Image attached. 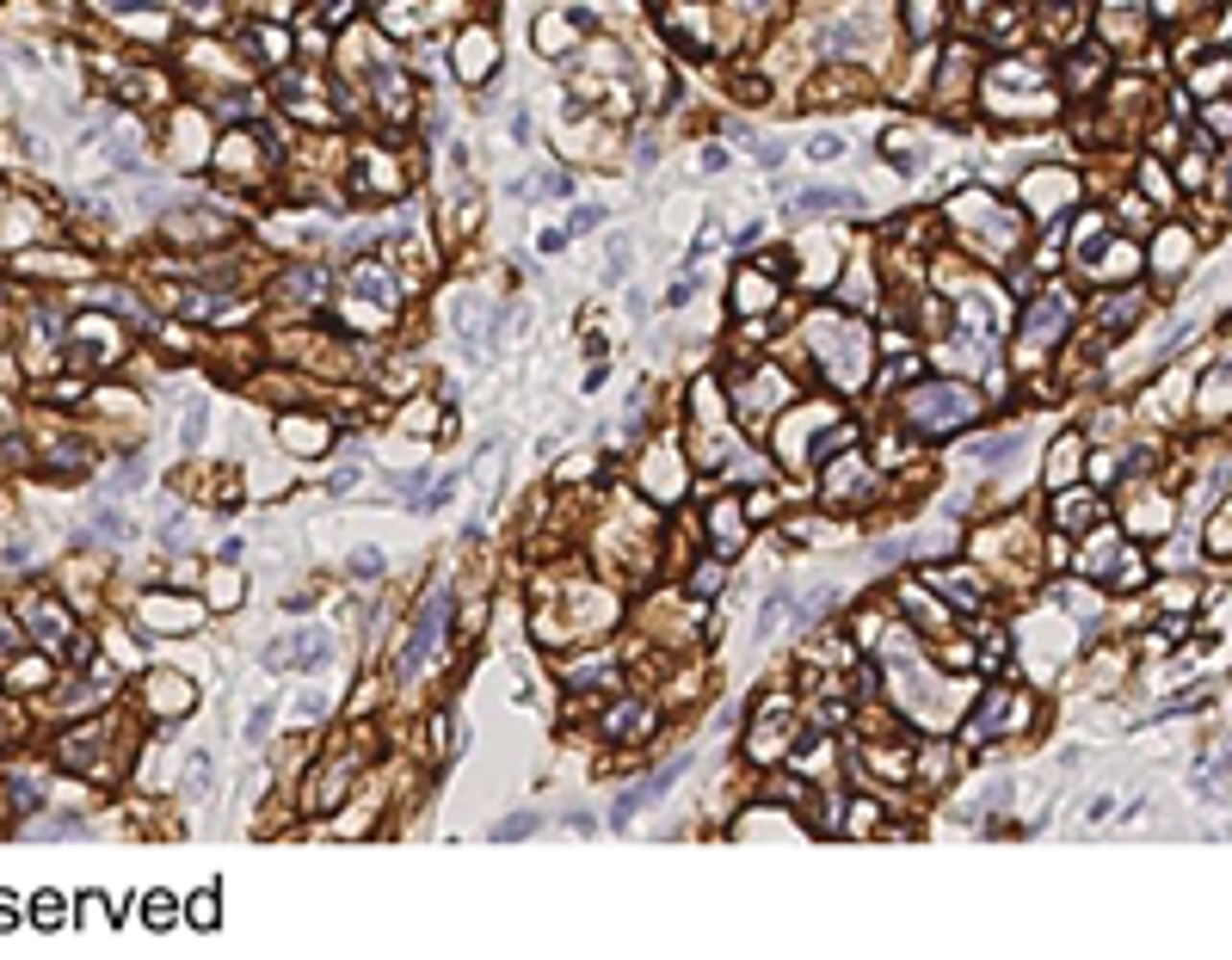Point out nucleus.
Returning <instances> with one entry per match:
<instances>
[{
    "instance_id": "11",
    "label": "nucleus",
    "mask_w": 1232,
    "mask_h": 960,
    "mask_svg": "<svg viewBox=\"0 0 1232 960\" xmlns=\"http://www.w3.org/2000/svg\"><path fill=\"white\" fill-rule=\"evenodd\" d=\"M623 271H628V241H623V234H616V241H610V265H604V277L616 284V277H623Z\"/></svg>"
},
{
    "instance_id": "18",
    "label": "nucleus",
    "mask_w": 1232,
    "mask_h": 960,
    "mask_svg": "<svg viewBox=\"0 0 1232 960\" xmlns=\"http://www.w3.org/2000/svg\"><path fill=\"white\" fill-rule=\"evenodd\" d=\"M351 573H358V579H364V573H383V560H376V549H358V560H351Z\"/></svg>"
},
{
    "instance_id": "22",
    "label": "nucleus",
    "mask_w": 1232,
    "mask_h": 960,
    "mask_svg": "<svg viewBox=\"0 0 1232 960\" xmlns=\"http://www.w3.org/2000/svg\"><path fill=\"white\" fill-rule=\"evenodd\" d=\"M0 924H12V893H0Z\"/></svg>"
},
{
    "instance_id": "16",
    "label": "nucleus",
    "mask_w": 1232,
    "mask_h": 960,
    "mask_svg": "<svg viewBox=\"0 0 1232 960\" xmlns=\"http://www.w3.org/2000/svg\"><path fill=\"white\" fill-rule=\"evenodd\" d=\"M266 733H272V708H259V714L247 720V738H253V745H259V738H266Z\"/></svg>"
},
{
    "instance_id": "6",
    "label": "nucleus",
    "mask_w": 1232,
    "mask_h": 960,
    "mask_svg": "<svg viewBox=\"0 0 1232 960\" xmlns=\"http://www.w3.org/2000/svg\"><path fill=\"white\" fill-rule=\"evenodd\" d=\"M327 653H333V641L320 628H308V634H296V641H290V665H296V671H315V665H327Z\"/></svg>"
},
{
    "instance_id": "17",
    "label": "nucleus",
    "mask_w": 1232,
    "mask_h": 960,
    "mask_svg": "<svg viewBox=\"0 0 1232 960\" xmlns=\"http://www.w3.org/2000/svg\"><path fill=\"white\" fill-rule=\"evenodd\" d=\"M1109 812H1116V801H1109V794H1097V801H1091V807H1084V819H1091V825H1103V819H1109Z\"/></svg>"
},
{
    "instance_id": "9",
    "label": "nucleus",
    "mask_w": 1232,
    "mask_h": 960,
    "mask_svg": "<svg viewBox=\"0 0 1232 960\" xmlns=\"http://www.w3.org/2000/svg\"><path fill=\"white\" fill-rule=\"evenodd\" d=\"M524 831H536V812H518V819H500V825H493V837H500V844H506V837H524Z\"/></svg>"
},
{
    "instance_id": "4",
    "label": "nucleus",
    "mask_w": 1232,
    "mask_h": 960,
    "mask_svg": "<svg viewBox=\"0 0 1232 960\" xmlns=\"http://www.w3.org/2000/svg\"><path fill=\"white\" fill-rule=\"evenodd\" d=\"M839 210H863V198L857 191H839V185H808L789 216H839Z\"/></svg>"
},
{
    "instance_id": "5",
    "label": "nucleus",
    "mask_w": 1232,
    "mask_h": 960,
    "mask_svg": "<svg viewBox=\"0 0 1232 960\" xmlns=\"http://www.w3.org/2000/svg\"><path fill=\"white\" fill-rule=\"evenodd\" d=\"M277 93H284V99H296V117H327V93H320V81H315V74H302V68L277 74Z\"/></svg>"
},
{
    "instance_id": "7",
    "label": "nucleus",
    "mask_w": 1232,
    "mask_h": 960,
    "mask_svg": "<svg viewBox=\"0 0 1232 960\" xmlns=\"http://www.w3.org/2000/svg\"><path fill=\"white\" fill-rule=\"evenodd\" d=\"M1054 327H1066V302H1041V315L1030 320V339H1054Z\"/></svg>"
},
{
    "instance_id": "8",
    "label": "nucleus",
    "mask_w": 1232,
    "mask_h": 960,
    "mask_svg": "<svg viewBox=\"0 0 1232 960\" xmlns=\"http://www.w3.org/2000/svg\"><path fill=\"white\" fill-rule=\"evenodd\" d=\"M203 782H210V751H192V763H185V794H203Z\"/></svg>"
},
{
    "instance_id": "20",
    "label": "nucleus",
    "mask_w": 1232,
    "mask_h": 960,
    "mask_svg": "<svg viewBox=\"0 0 1232 960\" xmlns=\"http://www.w3.org/2000/svg\"><path fill=\"white\" fill-rule=\"evenodd\" d=\"M758 160H765V167H783V142H758Z\"/></svg>"
},
{
    "instance_id": "21",
    "label": "nucleus",
    "mask_w": 1232,
    "mask_h": 960,
    "mask_svg": "<svg viewBox=\"0 0 1232 960\" xmlns=\"http://www.w3.org/2000/svg\"><path fill=\"white\" fill-rule=\"evenodd\" d=\"M185 12L192 19H216V0H185Z\"/></svg>"
},
{
    "instance_id": "10",
    "label": "nucleus",
    "mask_w": 1232,
    "mask_h": 960,
    "mask_svg": "<svg viewBox=\"0 0 1232 960\" xmlns=\"http://www.w3.org/2000/svg\"><path fill=\"white\" fill-rule=\"evenodd\" d=\"M598 222H604V203H585V210H574L567 234H585V228H598Z\"/></svg>"
},
{
    "instance_id": "3",
    "label": "nucleus",
    "mask_w": 1232,
    "mask_h": 960,
    "mask_svg": "<svg viewBox=\"0 0 1232 960\" xmlns=\"http://www.w3.org/2000/svg\"><path fill=\"white\" fill-rule=\"evenodd\" d=\"M25 628H32L50 653H68V646H75V628H68L62 610H50V603H25Z\"/></svg>"
},
{
    "instance_id": "23",
    "label": "nucleus",
    "mask_w": 1232,
    "mask_h": 960,
    "mask_svg": "<svg viewBox=\"0 0 1232 960\" xmlns=\"http://www.w3.org/2000/svg\"><path fill=\"white\" fill-rule=\"evenodd\" d=\"M752 7H770V0H752Z\"/></svg>"
},
{
    "instance_id": "2",
    "label": "nucleus",
    "mask_w": 1232,
    "mask_h": 960,
    "mask_svg": "<svg viewBox=\"0 0 1232 960\" xmlns=\"http://www.w3.org/2000/svg\"><path fill=\"white\" fill-rule=\"evenodd\" d=\"M967 412H974V401H967L961 388H924V394H918V412H912V419L936 432V425H956V419H967Z\"/></svg>"
},
{
    "instance_id": "13",
    "label": "nucleus",
    "mask_w": 1232,
    "mask_h": 960,
    "mask_svg": "<svg viewBox=\"0 0 1232 960\" xmlns=\"http://www.w3.org/2000/svg\"><path fill=\"white\" fill-rule=\"evenodd\" d=\"M136 480H142V462H136V456H124V462L111 468V486H136Z\"/></svg>"
},
{
    "instance_id": "15",
    "label": "nucleus",
    "mask_w": 1232,
    "mask_h": 960,
    "mask_svg": "<svg viewBox=\"0 0 1232 960\" xmlns=\"http://www.w3.org/2000/svg\"><path fill=\"white\" fill-rule=\"evenodd\" d=\"M203 419H210V412H203V407H192V412H185V450H192V443L203 437Z\"/></svg>"
},
{
    "instance_id": "14",
    "label": "nucleus",
    "mask_w": 1232,
    "mask_h": 960,
    "mask_svg": "<svg viewBox=\"0 0 1232 960\" xmlns=\"http://www.w3.org/2000/svg\"><path fill=\"white\" fill-rule=\"evenodd\" d=\"M149 899H154V905H149V924H154V929H167V918H173L179 905H167V893H149Z\"/></svg>"
},
{
    "instance_id": "1",
    "label": "nucleus",
    "mask_w": 1232,
    "mask_h": 960,
    "mask_svg": "<svg viewBox=\"0 0 1232 960\" xmlns=\"http://www.w3.org/2000/svg\"><path fill=\"white\" fill-rule=\"evenodd\" d=\"M444 616H450V591H438V597L419 610V622H414V641H407V671H419V665L432 659L438 634H444Z\"/></svg>"
},
{
    "instance_id": "19",
    "label": "nucleus",
    "mask_w": 1232,
    "mask_h": 960,
    "mask_svg": "<svg viewBox=\"0 0 1232 960\" xmlns=\"http://www.w3.org/2000/svg\"><path fill=\"white\" fill-rule=\"evenodd\" d=\"M62 918V905H56V893H37V924H56Z\"/></svg>"
},
{
    "instance_id": "12",
    "label": "nucleus",
    "mask_w": 1232,
    "mask_h": 960,
    "mask_svg": "<svg viewBox=\"0 0 1232 960\" xmlns=\"http://www.w3.org/2000/svg\"><path fill=\"white\" fill-rule=\"evenodd\" d=\"M839 154H844L839 136H814V142H808V160H839Z\"/></svg>"
}]
</instances>
